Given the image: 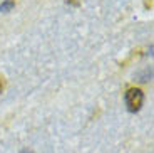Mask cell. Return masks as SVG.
I'll return each mask as SVG.
<instances>
[{"instance_id": "obj_1", "label": "cell", "mask_w": 154, "mask_h": 153, "mask_svg": "<svg viewBox=\"0 0 154 153\" xmlns=\"http://www.w3.org/2000/svg\"><path fill=\"white\" fill-rule=\"evenodd\" d=\"M124 101H126V108L131 113H137L144 103V93L139 88H129L124 94Z\"/></svg>"}, {"instance_id": "obj_2", "label": "cell", "mask_w": 154, "mask_h": 153, "mask_svg": "<svg viewBox=\"0 0 154 153\" xmlns=\"http://www.w3.org/2000/svg\"><path fill=\"white\" fill-rule=\"evenodd\" d=\"M15 7V0H2L0 4V12H10Z\"/></svg>"}, {"instance_id": "obj_3", "label": "cell", "mask_w": 154, "mask_h": 153, "mask_svg": "<svg viewBox=\"0 0 154 153\" xmlns=\"http://www.w3.org/2000/svg\"><path fill=\"white\" fill-rule=\"evenodd\" d=\"M2 89H4V79L0 77V93H2Z\"/></svg>"}, {"instance_id": "obj_4", "label": "cell", "mask_w": 154, "mask_h": 153, "mask_svg": "<svg viewBox=\"0 0 154 153\" xmlns=\"http://www.w3.org/2000/svg\"><path fill=\"white\" fill-rule=\"evenodd\" d=\"M23 153H32V151H23Z\"/></svg>"}]
</instances>
